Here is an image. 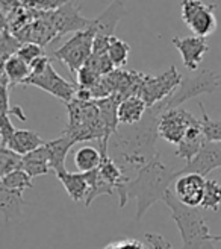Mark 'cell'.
Wrapping results in <instances>:
<instances>
[{"label":"cell","mask_w":221,"mask_h":249,"mask_svg":"<svg viewBox=\"0 0 221 249\" xmlns=\"http://www.w3.org/2000/svg\"><path fill=\"white\" fill-rule=\"evenodd\" d=\"M149 107L140 96H132L118 105V122L121 126H135L142 122L145 117Z\"/></svg>","instance_id":"obj_15"},{"label":"cell","mask_w":221,"mask_h":249,"mask_svg":"<svg viewBox=\"0 0 221 249\" xmlns=\"http://www.w3.org/2000/svg\"><path fill=\"white\" fill-rule=\"evenodd\" d=\"M44 144H46V142L41 139V135L36 131H32V129H17L14 137H12V139L9 140L6 147L11 149V151L17 152L21 157H26L28 154L36 151V149L44 146Z\"/></svg>","instance_id":"obj_17"},{"label":"cell","mask_w":221,"mask_h":249,"mask_svg":"<svg viewBox=\"0 0 221 249\" xmlns=\"http://www.w3.org/2000/svg\"><path fill=\"white\" fill-rule=\"evenodd\" d=\"M24 85H33L36 89H41L43 91H47L48 94H52L56 99H59V101H63L65 105L75 99L76 91H78V84L64 79L55 70L52 62L43 73L29 76V79L24 82Z\"/></svg>","instance_id":"obj_9"},{"label":"cell","mask_w":221,"mask_h":249,"mask_svg":"<svg viewBox=\"0 0 221 249\" xmlns=\"http://www.w3.org/2000/svg\"><path fill=\"white\" fill-rule=\"evenodd\" d=\"M217 169L221 170V143L206 142L197 157L191 163L185 164L183 169L177 170V175L180 177L187 175V173H197L200 177H206Z\"/></svg>","instance_id":"obj_10"},{"label":"cell","mask_w":221,"mask_h":249,"mask_svg":"<svg viewBox=\"0 0 221 249\" xmlns=\"http://www.w3.org/2000/svg\"><path fill=\"white\" fill-rule=\"evenodd\" d=\"M95 34L91 28L75 34L68 41L53 52V56L68 67L71 74H78V71L87 64L93 55Z\"/></svg>","instance_id":"obj_6"},{"label":"cell","mask_w":221,"mask_h":249,"mask_svg":"<svg viewBox=\"0 0 221 249\" xmlns=\"http://www.w3.org/2000/svg\"><path fill=\"white\" fill-rule=\"evenodd\" d=\"M76 144V142L68 137L67 134H61L58 139L46 142V146L50 152V167L55 173L67 170L65 169V158L70 152V149Z\"/></svg>","instance_id":"obj_19"},{"label":"cell","mask_w":221,"mask_h":249,"mask_svg":"<svg viewBox=\"0 0 221 249\" xmlns=\"http://www.w3.org/2000/svg\"><path fill=\"white\" fill-rule=\"evenodd\" d=\"M100 163H102L100 149H95L93 146H83L75 152V164L80 173L97 170L100 167Z\"/></svg>","instance_id":"obj_23"},{"label":"cell","mask_w":221,"mask_h":249,"mask_svg":"<svg viewBox=\"0 0 221 249\" xmlns=\"http://www.w3.org/2000/svg\"><path fill=\"white\" fill-rule=\"evenodd\" d=\"M144 239L152 249H174L173 245H171L162 234L158 232H145Z\"/></svg>","instance_id":"obj_32"},{"label":"cell","mask_w":221,"mask_h":249,"mask_svg":"<svg viewBox=\"0 0 221 249\" xmlns=\"http://www.w3.org/2000/svg\"><path fill=\"white\" fill-rule=\"evenodd\" d=\"M221 85V78L212 70L203 69L200 70L195 76L183 78L179 89L171 94L167 101L158 104L153 107L158 113H164L167 109H174L179 108L183 102L189 101L192 97H197L200 94H211L214 93L218 87Z\"/></svg>","instance_id":"obj_4"},{"label":"cell","mask_w":221,"mask_h":249,"mask_svg":"<svg viewBox=\"0 0 221 249\" xmlns=\"http://www.w3.org/2000/svg\"><path fill=\"white\" fill-rule=\"evenodd\" d=\"M164 202L180 232L182 249H215V235L197 208L183 205L171 190L167 192Z\"/></svg>","instance_id":"obj_3"},{"label":"cell","mask_w":221,"mask_h":249,"mask_svg":"<svg viewBox=\"0 0 221 249\" xmlns=\"http://www.w3.org/2000/svg\"><path fill=\"white\" fill-rule=\"evenodd\" d=\"M17 55H18L24 62H28V64L31 66L36 58H40V56L46 55V52H44L43 46L36 44V43H23V46H21V49L18 51Z\"/></svg>","instance_id":"obj_30"},{"label":"cell","mask_w":221,"mask_h":249,"mask_svg":"<svg viewBox=\"0 0 221 249\" xmlns=\"http://www.w3.org/2000/svg\"><path fill=\"white\" fill-rule=\"evenodd\" d=\"M206 179L197 173H187L180 175L174 182V195L179 201L191 208L202 207L205 196Z\"/></svg>","instance_id":"obj_11"},{"label":"cell","mask_w":221,"mask_h":249,"mask_svg":"<svg viewBox=\"0 0 221 249\" xmlns=\"http://www.w3.org/2000/svg\"><path fill=\"white\" fill-rule=\"evenodd\" d=\"M3 74L8 78L11 89H14L17 85H24V82L29 79L31 66L18 55H14L3 62Z\"/></svg>","instance_id":"obj_22"},{"label":"cell","mask_w":221,"mask_h":249,"mask_svg":"<svg viewBox=\"0 0 221 249\" xmlns=\"http://www.w3.org/2000/svg\"><path fill=\"white\" fill-rule=\"evenodd\" d=\"M173 46L179 51L182 61H183V66L191 71H195L200 67L203 56L209 52V46L206 43V38L195 36V35L185 36V38L174 36Z\"/></svg>","instance_id":"obj_13"},{"label":"cell","mask_w":221,"mask_h":249,"mask_svg":"<svg viewBox=\"0 0 221 249\" xmlns=\"http://www.w3.org/2000/svg\"><path fill=\"white\" fill-rule=\"evenodd\" d=\"M56 178L64 185L65 192L75 202L79 201H87L88 193H90V184L87 181L85 173H71L68 170H63L55 173Z\"/></svg>","instance_id":"obj_16"},{"label":"cell","mask_w":221,"mask_h":249,"mask_svg":"<svg viewBox=\"0 0 221 249\" xmlns=\"http://www.w3.org/2000/svg\"><path fill=\"white\" fill-rule=\"evenodd\" d=\"M76 76H78V82H76L78 87L79 89H85V90H93L94 87L99 84V81L102 79L100 74L87 64L78 71Z\"/></svg>","instance_id":"obj_29"},{"label":"cell","mask_w":221,"mask_h":249,"mask_svg":"<svg viewBox=\"0 0 221 249\" xmlns=\"http://www.w3.org/2000/svg\"><path fill=\"white\" fill-rule=\"evenodd\" d=\"M215 242H221V235H215Z\"/></svg>","instance_id":"obj_33"},{"label":"cell","mask_w":221,"mask_h":249,"mask_svg":"<svg viewBox=\"0 0 221 249\" xmlns=\"http://www.w3.org/2000/svg\"><path fill=\"white\" fill-rule=\"evenodd\" d=\"M0 187H3V189H8V190L24 193V190L32 189V178L24 170H17V172H12L9 175L0 179Z\"/></svg>","instance_id":"obj_25"},{"label":"cell","mask_w":221,"mask_h":249,"mask_svg":"<svg viewBox=\"0 0 221 249\" xmlns=\"http://www.w3.org/2000/svg\"><path fill=\"white\" fill-rule=\"evenodd\" d=\"M52 21L56 29V35H65L68 32H80L90 28L91 20L80 16L79 6L73 2H65L63 8L52 12Z\"/></svg>","instance_id":"obj_12"},{"label":"cell","mask_w":221,"mask_h":249,"mask_svg":"<svg viewBox=\"0 0 221 249\" xmlns=\"http://www.w3.org/2000/svg\"><path fill=\"white\" fill-rule=\"evenodd\" d=\"M123 16H125V5L121 2H112L100 16H97L94 20H91L90 28L94 31L95 36L112 38L117 24Z\"/></svg>","instance_id":"obj_14"},{"label":"cell","mask_w":221,"mask_h":249,"mask_svg":"<svg viewBox=\"0 0 221 249\" xmlns=\"http://www.w3.org/2000/svg\"><path fill=\"white\" fill-rule=\"evenodd\" d=\"M183 76L177 71L176 66H170L167 71H164L159 76L153 74H144L138 96L147 104V107L153 108L158 104H161L173 94L179 85L182 84Z\"/></svg>","instance_id":"obj_5"},{"label":"cell","mask_w":221,"mask_h":249,"mask_svg":"<svg viewBox=\"0 0 221 249\" xmlns=\"http://www.w3.org/2000/svg\"><path fill=\"white\" fill-rule=\"evenodd\" d=\"M23 170L26 172L31 178L47 175V173L52 170L48 147L44 144L36 149V151L28 154L26 157H23Z\"/></svg>","instance_id":"obj_20"},{"label":"cell","mask_w":221,"mask_h":249,"mask_svg":"<svg viewBox=\"0 0 221 249\" xmlns=\"http://www.w3.org/2000/svg\"><path fill=\"white\" fill-rule=\"evenodd\" d=\"M23 43L16 38L6 26H2V62L8 61L11 56L18 53Z\"/></svg>","instance_id":"obj_28"},{"label":"cell","mask_w":221,"mask_h":249,"mask_svg":"<svg viewBox=\"0 0 221 249\" xmlns=\"http://www.w3.org/2000/svg\"><path fill=\"white\" fill-rule=\"evenodd\" d=\"M220 205H221V184L217 179H206L202 208L218 211Z\"/></svg>","instance_id":"obj_27"},{"label":"cell","mask_w":221,"mask_h":249,"mask_svg":"<svg viewBox=\"0 0 221 249\" xmlns=\"http://www.w3.org/2000/svg\"><path fill=\"white\" fill-rule=\"evenodd\" d=\"M16 128L12 124L9 114H2V122H0V137H2V147H6L9 140L14 137L16 134Z\"/></svg>","instance_id":"obj_31"},{"label":"cell","mask_w":221,"mask_h":249,"mask_svg":"<svg viewBox=\"0 0 221 249\" xmlns=\"http://www.w3.org/2000/svg\"><path fill=\"white\" fill-rule=\"evenodd\" d=\"M159 116L161 113L150 108L141 123L135 126H121L110 137L108 144V149L110 151H108V154L123 170L125 167H130L138 172L158 155L155 143L159 137Z\"/></svg>","instance_id":"obj_1"},{"label":"cell","mask_w":221,"mask_h":249,"mask_svg":"<svg viewBox=\"0 0 221 249\" xmlns=\"http://www.w3.org/2000/svg\"><path fill=\"white\" fill-rule=\"evenodd\" d=\"M202 120L194 117L189 111L182 109V108H174V109H167L159 116L158 120V134L159 137L176 147L185 140L188 131L192 126L200 124Z\"/></svg>","instance_id":"obj_7"},{"label":"cell","mask_w":221,"mask_h":249,"mask_svg":"<svg viewBox=\"0 0 221 249\" xmlns=\"http://www.w3.org/2000/svg\"><path fill=\"white\" fill-rule=\"evenodd\" d=\"M24 207L23 193L8 190L0 187V208L6 222H14L21 216V210Z\"/></svg>","instance_id":"obj_21"},{"label":"cell","mask_w":221,"mask_h":249,"mask_svg":"<svg viewBox=\"0 0 221 249\" xmlns=\"http://www.w3.org/2000/svg\"><path fill=\"white\" fill-rule=\"evenodd\" d=\"M179 178L177 170L170 169L164 164L161 155H156L149 164H145L137 172V177L125 184L117 192L120 201L118 208L123 210L129 197L137 199V220H141L145 211L158 201H164L170 184Z\"/></svg>","instance_id":"obj_2"},{"label":"cell","mask_w":221,"mask_h":249,"mask_svg":"<svg viewBox=\"0 0 221 249\" xmlns=\"http://www.w3.org/2000/svg\"><path fill=\"white\" fill-rule=\"evenodd\" d=\"M182 20L194 32L195 36L206 38L217 29L215 3H205L200 0H183L180 3Z\"/></svg>","instance_id":"obj_8"},{"label":"cell","mask_w":221,"mask_h":249,"mask_svg":"<svg viewBox=\"0 0 221 249\" xmlns=\"http://www.w3.org/2000/svg\"><path fill=\"white\" fill-rule=\"evenodd\" d=\"M206 144V137L203 134V128H202V123L197 124V126H192L185 140H183L177 149H176V155L182 160H185V163H191V161L197 157V154L202 151V147Z\"/></svg>","instance_id":"obj_18"},{"label":"cell","mask_w":221,"mask_h":249,"mask_svg":"<svg viewBox=\"0 0 221 249\" xmlns=\"http://www.w3.org/2000/svg\"><path fill=\"white\" fill-rule=\"evenodd\" d=\"M17 170H23V157L8 147H0V177Z\"/></svg>","instance_id":"obj_26"},{"label":"cell","mask_w":221,"mask_h":249,"mask_svg":"<svg viewBox=\"0 0 221 249\" xmlns=\"http://www.w3.org/2000/svg\"><path fill=\"white\" fill-rule=\"evenodd\" d=\"M130 55V46L125 41L120 40L117 36H112L109 41V47H108V56L110 59V62L114 64L115 69H121L127 64V59Z\"/></svg>","instance_id":"obj_24"}]
</instances>
